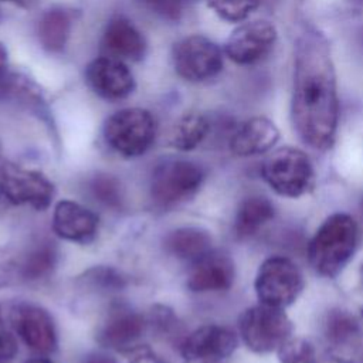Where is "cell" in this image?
Segmentation results:
<instances>
[{
    "instance_id": "obj_1",
    "label": "cell",
    "mask_w": 363,
    "mask_h": 363,
    "mask_svg": "<svg viewBox=\"0 0 363 363\" xmlns=\"http://www.w3.org/2000/svg\"><path fill=\"white\" fill-rule=\"evenodd\" d=\"M339 112L336 69L329 41L316 28H306L294 48V130L306 146L328 150L336 139Z\"/></svg>"
},
{
    "instance_id": "obj_2",
    "label": "cell",
    "mask_w": 363,
    "mask_h": 363,
    "mask_svg": "<svg viewBox=\"0 0 363 363\" xmlns=\"http://www.w3.org/2000/svg\"><path fill=\"white\" fill-rule=\"evenodd\" d=\"M359 237V224L350 214L333 213L326 217L308 245L313 271L323 278H336L353 258Z\"/></svg>"
},
{
    "instance_id": "obj_3",
    "label": "cell",
    "mask_w": 363,
    "mask_h": 363,
    "mask_svg": "<svg viewBox=\"0 0 363 363\" xmlns=\"http://www.w3.org/2000/svg\"><path fill=\"white\" fill-rule=\"evenodd\" d=\"M265 183L279 196L298 199L315 186V169L309 156L292 146H282L269 152L261 166Z\"/></svg>"
},
{
    "instance_id": "obj_4",
    "label": "cell",
    "mask_w": 363,
    "mask_h": 363,
    "mask_svg": "<svg viewBox=\"0 0 363 363\" xmlns=\"http://www.w3.org/2000/svg\"><path fill=\"white\" fill-rule=\"evenodd\" d=\"M156 121L142 108H123L112 113L104 125L106 145L123 157H139L153 145Z\"/></svg>"
},
{
    "instance_id": "obj_5",
    "label": "cell",
    "mask_w": 363,
    "mask_h": 363,
    "mask_svg": "<svg viewBox=\"0 0 363 363\" xmlns=\"http://www.w3.org/2000/svg\"><path fill=\"white\" fill-rule=\"evenodd\" d=\"M238 332L251 352L267 354L277 352L292 336L294 325L284 309L258 303L242 311Z\"/></svg>"
},
{
    "instance_id": "obj_6",
    "label": "cell",
    "mask_w": 363,
    "mask_h": 363,
    "mask_svg": "<svg viewBox=\"0 0 363 363\" xmlns=\"http://www.w3.org/2000/svg\"><path fill=\"white\" fill-rule=\"evenodd\" d=\"M305 278L295 261L282 255L264 259L254 279L259 303L285 309L302 294Z\"/></svg>"
},
{
    "instance_id": "obj_7",
    "label": "cell",
    "mask_w": 363,
    "mask_h": 363,
    "mask_svg": "<svg viewBox=\"0 0 363 363\" xmlns=\"http://www.w3.org/2000/svg\"><path fill=\"white\" fill-rule=\"evenodd\" d=\"M204 182V170L191 160L173 159L157 164L150 177V197L159 207H173L191 199Z\"/></svg>"
},
{
    "instance_id": "obj_8",
    "label": "cell",
    "mask_w": 363,
    "mask_h": 363,
    "mask_svg": "<svg viewBox=\"0 0 363 363\" xmlns=\"http://www.w3.org/2000/svg\"><path fill=\"white\" fill-rule=\"evenodd\" d=\"M172 62L176 74L189 82H204L223 69V51L208 37L187 35L172 48Z\"/></svg>"
},
{
    "instance_id": "obj_9",
    "label": "cell",
    "mask_w": 363,
    "mask_h": 363,
    "mask_svg": "<svg viewBox=\"0 0 363 363\" xmlns=\"http://www.w3.org/2000/svg\"><path fill=\"white\" fill-rule=\"evenodd\" d=\"M0 191L3 199L14 206H28L43 211L50 207L55 187L38 170L6 163L0 167Z\"/></svg>"
},
{
    "instance_id": "obj_10",
    "label": "cell",
    "mask_w": 363,
    "mask_h": 363,
    "mask_svg": "<svg viewBox=\"0 0 363 363\" xmlns=\"http://www.w3.org/2000/svg\"><path fill=\"white\" fill-rule=\"evenodd\" d=\"M147 325V318L140 312L125 303H112L96 329L95 339L105 349L133 353L142 346Z\"/></svg>"
},
{
    "instance_id": "obj_11",
    "label": "cell",
    "mask_w": 363,
    "mask_h": 363,
    "mask_svg": "<svg viewBox=\"0 0 363 363\" xmlns=\"http://www.w3.org/2000/svg\"><path fill=\"white\" fill-rule=\"evenodd\" d=\"M326 354L336 363H356L363 349L360 320L343 308L326 312L322 323Z\"/></svg>"
},
{
    "instance_id": "obj_12",
    "label": "cell",
    "mask_w": 363,
    "mask_h": 363,
    "mask_svg": "<svg viewBox=\"0 0 363 363\" xmlns=\"http://www.w3.org/2000/svg\"><path fill=\"white\" fill-rule=\"evenodd\" d=\"M14 332L26 346L40 356H50L57 350L58 336L52 316L47 309L31 302H18L10 311Z\"/></svg>"
},
{
    "instance_id": "obj_13",
    "label": "cell",
    "mask_w": 363,
    "mask_h": 363,
    "mask_svg": "<svg viewBox=\"0 0 363 363\" xmlns=\"http://www.w3.org/2000/svg\"><path fill=\"white\" fill-rule=\"evenodd\" d=\"M278 38L277 27L268 20L245 21L225 41V55L238 65H252L267 58Z\"/></svg>"
},
{
    "instance_id": "obj_14",
    "label": "cell",
    "mask_w": 363,
    "mask_h": 363,
    "mask_svg": "<svg viewBox=\"0 0 363 363\" xmlns=\"http://www.w3.org/2000/svg\"><path fill=\"white\" fill-rule=\"evenodd\" d=\"M237 345V336L231 329L216 323L203 325L183 339L182 363H227Z\"/></svg>"
},
{
    "instance_id": "obj_15",
    "label": "cell",
    "mask_w": 363,
    "mask_h": 363,
    "mask_svg": "<svg viewBox=\"0 0 363 363\" xmlns=\"http://www.w3.org/2000/svg\"><path fill=\"white\" fill-rule=\"evenodd\" d=\"M85 79L89 88L106 101L125 99L136 85L125 61L108 55L95 58L86 65Z\"/></svg>"
},
{
    "instance_id": "obj_16",
    "label": "cell",
    "mask_w": 363,
    "mask_h": 363,
    "mask_svg": "<svg viewBox=\"0 0 363 363\" xmlns=\"http://www.w3.org/2000/svg\"><path fill=\"white\" fill-rule=\"evenodd\" d=\"M235 279L231 257L221 251H210L191 264L186 286L196 294L228 291Z\"/></svg>"
},
{
    "instance_id": "obj_17",
    "label": "cell",
    "mask_w": 363,
    "mask_h": 363,
    "mask_svg": "<svg viewBox=\"0 0 363 363\" xmlns=\"http://www.w3.org/2000/svg\"><path fill=\"white\" fill-rule=\"evenodd\" d=\"M98 216L72 200H60L52 211V231L60 238L88 245L98 234Z\"/></svg>"
},
{
    "instance_id": "obj_18",
    "label": "cell",
    "mask_w": 363,
    "mask_h": 363,
    "mask_svg": "<svg viewBox=\"0 0 363 363\" xmlns=\"http://www.w3.org/2000/svg\"><path fill=\"white\" fill-rule=\"evenodd\" d=\"M278 126L265 116H252L240 123L230 138V150L238 157L271 152L279 140Z\"/></svg>"
},
{
    "instance_id": "obj_19",
    "label": "cell",
    "mask_w": 363,
    "mask_h": 363,
    "mask_svg": "<svg viewBox=\"0 0 363 363\" xmlns=\"http://www.w3.org/2000/svg\"><path fill=\"white\" fill-rule=\"evenodd\" d=\"M102 48L108 57L121 61H140L146 54L147 44L132 20L125 16H115L104 30Z\"/></svg>"
},
{
    "instance_id": "obj_20",
    "label": "cell",
    "mask_w": 363,
    "mask_h": 363,
    "mask_svg": "<svg viewBox=\"0 0 363 363\" xmlns=\"http://www.w3.org/2000/svg\"><path fill=\"white\" fill-rule=\"evenodd\" d=\"M211 234L201 227H179L169 231L163 238L164 251L182 261L196 262L211 251Z\"/></svg>"
},
{
    "instance_id": "obj_21",
    "label": "cell",
    "mask_w": 363,
    "mask_h": 363,
    "mask_svg": "<svg viewBox=\"0 0 363 363\" xmlns=\"http://www.w3.org/2000/svg\"><path fill=\"white\" fill-rule=\"evenodd\" d=\"M58 264V248L48 238L34 241L21 257L17 274L26 282H40L52 275Z\"/></svg>"
},
{
    "instance_id": "obj_22",
    "label": "cell",
    "mask_w": 363,
    "mask_h": 363,
    "mask_svg": "<svg viewBox=\"0 0 363 363\" xmlns=\"http://www.w3.org/2000/svg\"><path fill=\"white\" fill-rule=\"evenodd\" d=\"M275 216L272 201L264 196L245 197L237 207L234 234L238 240H248L262 230Z\"/></svg>"
},
{
    "instance_id": "obj_23",
    "label": "cell",
    "mask_w": 363,
    "mask_h": 363,
    "mask_svg": "<svg viewBox=\"0 0 363 363\" xmlns=\"http://www.w3.org/2000/svg\"><path fill=\"white\" fill-rule=\"evenodd\" d=\"M72 30L71 13L62 7L45 10L37 23V37L48 52H60L65 48Z\"/></svg>"
},
{
    "instance_id": "obj_24",
    "label": "cell",
    "mask_w": 363,
    "mask_h": 363,
    "mask_svg": "<svg viewBox=\"0 0 363 363\" xmlns=\"http://www.w3.org/2000/svg\"><path fill=\"white\" fill-rule=\"evenodd\" d=\"M210 122L200 112L184 113L174 123L170 133V145L182 152L196 149L208 135Z\"/></svg>"
},
{
    "instance_id": "obj_25",
    "label": "cell",
    "mask_w": 363,
    "mask_h": 363,
    "mask_svg": "<svg viewBox=\"0 0 363 363\" xmlns=\"http://www.w3.org/2000/svg\"><path fill=\"white\" fill-rule=\"evenodd\" d=\"M78 284L88 291L111 295L121 292L126 286V278L112 267L95 265L84 271L78 278Z\"/></svg>"
},
{
    "instance_id": "obj_26",
    "label": "cell",
    "mask_w": 363,
    "mask_h": 363,
    "mask_svg": "<svg viewBox=\"0 0 363 363\" xmlns=\"http://www.w3.org/2000/svg\"><path fill=\"white\" fill-rule=\"evenodd\" d=\"M89 196L102 207L121 210L123 206V191L121 182L109 173H96L88 182Z\"/></svg>"
},
{
    "instance_id": "obj_27",
    "label": "cell",
    "mask_w": 363,
    "mask_h": 363,
    "mask_svg": "<svg viewBox=\"0 0 363 363\" xmlns=\"http://www.w3.org/2000/svg\"><path fill=\"white\" fill-rule=\"evenodd\" d=\"M261 0H207L208 7L224 21H244L259 4Z\"/></svg>"
},
{
    "instance_id": "obj_28",
    "label": "cell",
    "mask_w": 363,
    "mask_h": 363,
    "mask_svg": "<svg viewBox=\"0 0 363 363\" xmlns=\"http://www.w3.org/2000/svg\"><path fill=\"white\" fill-rule=\"evenodd\" d=\"M277 353L279 363H318L315 347L303 337L291 336Z\"/></svg>"
},
{
    "instance_id": "obj_29",
    "label": "cell",
    "mask_w": 363,
    "mask_h": 363,
    "mask_svg": "<svg viewBox=\"0 0 363 363\" xmlns=\"http://www.w3.org/2000/svg\"><path fill=\"white\" fill-rule=\"evenodd\" d=\"M147 323L155 328V330L166 337H174V330L177 332L179 323L173 311L164 305H155L147 318Z\"/></svg>"
},
{
    "instance_id": "obj_30",
    "label": "cell",
    "mask_w": 363,
    "mask_h": 363,
    "mask_svg": "<svg viewBox=\"0 0 363 363\" xmlns=\"http://www.w3.org/2000/svg\"><path fill=\"white\" fill-rule=\"evenodd\" d=\"M149 11L167 18L177 20L182 13V7L179 0H139Z\"/></svg>"
},
{
    "instance_id": "obj_31",
    "label": "cell",
    "mask_w": 363,
    "mask_h": 363,
    "mask_svg": "<svg viewBox=\"0 0 363 363\" xmlns=\"http://www.w3.org/2000/svg\"><path fill=\"white\" fill-rule=\"evenodd\" d=\"M18 352L17 339L14 335L7 329L0 311V363L10 362Z\"/></svg>"
},
{
    "instance_id": "obj_32",
    "label": "cell",
    "mask_w": 363,
    "mask_h": 363,
    "mask_svg": "<svg viewBox=\"0 0 363 363\" xmlns=\"http://www.w3.org/2000/svg\"><path fill=\"white\" fill-rule=\"evenodd\" d=\"M132 354L133 356L129 360V363H166L159 354H156L146 346H140Z\"/></svg>"
},
{
    "instance_id": "obj_33",
    "label": "cell",
    "mask_w": 363,
    "mask_h": 363,
    "mask_svg": "<svg viewBox=\"0 0 363 363\" xmlns=\"http://www.w3.org/2000/svg\"><path fill=\"white\" fill-rule=\"evenodd\" d=\"M82 363H118V360L106 353L95 352V353H89L88 356H85Z\"/></svg>"
},
{
    "instance_id": "obj_34",
    "label": "cell",
    "mask_w": 363,
    "mask_h": 363,
    "mask_svg": "<svg viewBox=\"0 0 363 363\" xmlns=\"http://www.w3.org/2000/svg\"><path fill=\"white\" fill-rule=\"evenodd\" d=\"M0 1L16 6V7H20V9H24V10H28V9H33L34 6H37V3L40 0H0Z\"/></svg>"
},
{
    "instance_id": "obj_35",
    "label": "cell",
    "mask_w": 363,
    "mask_h": 363,
    "mask_svg": "<svg viewBox=\"0 0 363 363\" xmlns=\"http://www.w3.org/2000/svg\"><path fill=\"white\" fill-rule=\"evenodd\" d=\"M7 60H9V57H7V50H6V47L0 43V77L4 74V71H6V68H7Z\"/></svg>"
},
{
    "instance_id": "obj_36",
    "label": "cell",
    "mask_w": 363,
    "mask_h": 363,
    "mask_svg": "<svg viewBox=\"0 0 363 363\" xmlns=\"http://www.w3.org/2000/svg\"><path fill=\"white\" fill-rule=\"evenodd\" d=\"M7 277H9V274L6 272V269H3V268L0 267V288L7 284V281H9Z\"/></svg>"
},
{
    "instance_id": "obj_37",
    "label": "cell",
    "mask_w": 363,
    "mask_h": 363,
    "mask_svg": "<svg viewBox=\"0 0 363 363\" xmlns=\"http://www.w3.org/2000/svg\"><path fill=\"white\" fill-rule=\"evenodd\" d=\"M24 363H52L50 359L47 357H37V359H31V360H27Z\"/></svg>"
},
{
    "instance_id": "obj_38",
    "label": "cell",
    "mask_w": 363,
    "mask_h": 363,
    "mask_svg": "<svg viewBox=\"0 0 363 363\" xmlns=\"http://www.w3.org/2000/svg\"><path fill=\"white\" fill-rule=\"evenodd\" d=\"M362 279H363V268H362Z\"/></svg>"
},
{
    "instance_id": "obj_39",
    "label": "cell",
    "mask_w": 363,
    "mask_h": 363,
    "mask_svg": "<svg viewBox=\"0 0 363 363\" xmlns=\"http://www.w3.org/2000/svg\"><path fill=\"white\" fill-rule=\"evenodd\" d=\"M0 197H3V194H1V191H0Z\"/></svg>"
},
{
    "instance_id": "obj_40",
    "label": "cell",
    "mask_w": 363,
    "mask_h": 363,
    "mask_svg": "<svg viewBox=\"0 0 363 363\" xmlns=\"http://www.w3.org/2000/svg\"><path fill=\"white\" fill-rule=\"evenodd\" d=\"M179 1H183V0H179Z\"/></svg>"
},
{
    "instance_id": "obj_41",
    "label": "cell",
    "mask_w": 363,
    "mask_h": 363,
    "mask_svg": "<svg viewBox=\"0 0 363 363\" xmlns=\"http://www.w3.org/2000/svg\"><path fill=\"white\" fill-rule=\"evenodd\" d=\"M362 1H363V0H362Z\"/></svg>"
}]
</instances>
